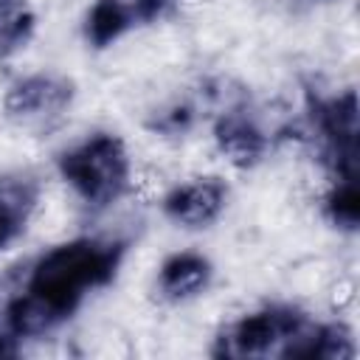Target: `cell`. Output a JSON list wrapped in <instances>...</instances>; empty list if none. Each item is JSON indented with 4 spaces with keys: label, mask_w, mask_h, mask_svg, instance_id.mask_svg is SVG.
Returning <instances> with one entry per match:
<instances>
[{
    "label": "cell",
    "mask_w": 360,
    "mask_h": 360,
    "mask_svg": "<svg viewBox=\"0 0 360 360\" xmlns=\"http://www.w3.org/2000/svg\"><path fill=\"white\" fill-rule=\"evenodd\" d=\"M59 172L87 205L104 208L124 194L129 183V158L121 138L98 132L68 149L59 158Z\"/></svg>",
    "instance_id": "7a4b0ae2"
},
{
    "label": "cell",
    "mask_w": 360,
    "mask_h": 360,
    "mask_svg": "<svg viewBox=\"0 0 360 360\" xmlns=\"http://www.w3.org/2000/svg\"><path fill=\"white\" fill-rule=\"evenodd\" d=\"M354 354V340L343 323H307L284 349L281 357L292 360H340Z\"/></svg>",
    "instance_id": "30bf717a"
},
{
    "label": "cell",
    "mask_w": 360,
    "mask_h": 360,
    "mask_svg": "<svg viewBox=\"0 0 360 360\" xmlns=\"http://www.w3.org/2000/svg\"><path fill=\"white\" fill-rule=\"evenodd\" d=\"M208 278H211V264L200 253H174L160 264L158 273L160 292L172 301L197 295L200 290H205Z\"/></svg>",
    "instance_id": "8fae6325"
},
{
    "label": "cell",
    "mask_w": 360,
    "mask_h": 360,
    "mask_svg": "<svg viewBox=\"0 0 360 360\" xmlns=\"http://www.w3.org/2000/svg\"><path fill=\"white\" fill-rule=\"evenodd\" d=\"M6 354H14V343H11V338L0 335V357H6Z\"/></svg>",
    "instance_id": "5bb4252c"
},
{
    "label": "cell",
    "mask_w": 360,
    "mask_h": 360,
    "mask_svg": "<svg viewBox=\"0 0 360 360\" xmlns=\"http://www.w3.org/2000/svg\"><path fill=\"white\" fill-rule=\"evenodd\" d=\"M309 323V318L284 304H273L264 309H256L250 315H242L231 326H225L217 338L214 354L217 357H259L278 352Z\"/></svg>",
    "instance_id": "3957f363"
},
{
    "label": "cell",
    "mask_w": 360,
    "mask_h": 360,
    "mask_svg": "<svg viewBox=\"0 0 360 360\" xmlns=\"http://www.w3.org/2000/svg\"><path fill=\"white\" fill-rule=\"evenodd\" d=\"M73 98V84L53 73H34L20 79L6 93V112L17 121H45L62 115Z\"/></svg>",
    "instance_id": "5b68a950"
},
{
    "label": "cell",
    "mask_w": 360,
    "mask_h": 360,
    "mask_svg": "<svg viewBox=\"0 0 360 360\" xmlns=\"http://www.w3.org/2000/svg\"><path fill=\"white\" fill-rule=\"evenodd\" d=\"M39 200V183L31 174L0 177V250H6L28 225Z\"/></svg>",
    "instance_id": "9c48e42d"
},
{
    "label": "cell",
    "mask_w": 360,
    "mask_h": 360,
    "mask_svg": "<svg viewBox=\"0 0 360 360\" xmlns=\"http://www.w3.org/2000/svg\"><path fill=\"white\" fill-rule=\"evenodd\" d=\"M225 197H228L225 183L217 177H205L169 191L163 200V211L177 225L202 228L219 217V211L225 208Z\"/></svg>",
    "instance_id": "52a82bcc"
},
{
    "label": "cell",
    "mask_w": 360,
    "mask_h": 360,
    "mask_svg": "<svg viewBox=\"0 0 360 360\" xmlns=\"http://www.w3.org/2000/svg\"><path fill=\"white\" fill-rule=\"evenodd\" d=\"M34 11L20 0H0V59L17 53L34 37Z\"/></svg>",
    "instance_id": "7c38bea8"
},
{
    "label": "cell",
    "mask_w": 360,
    "mask_h": 360,
    "mask_svg": "<svg viewBox=\"0 0 360 360\" xmlns=\"http://www.w3.org/2000/svg\"><path fill=\"white\" fill-rule=\"evenodd\" d=\"M326 217L332 225L343 231H354L360 222V191H357V177H340L335 180L329 197H326Z\"/></svg>",
    "instance_id": "4fadbf2b"
},
{
    "label": "cell",
    "mask_w": 360,
    "mask_h": 360,
    "mask_svg": "<svg viewBox=\"0 0 360 360\" xmlns=\"http://www.w3.org/2000/svg\"><path fill=\"white\" fill-rule=\"evenodd\" d=\"M312 127L321 138L323 163L340 177H357V93L343 90L338 96H307Z\"/></svg>",
    "instance_id": "277c9868"
},
{
    "label": "cell",
    "mask_w": 360,
    "mask_h": 360,
    "mask_svg": "<svg viewBox=\"0 0 360 360\" xmlns=\"http://www.w3.org/2000/svg\"><path fill=\"white\" fill-rule=\"evenodd\" d=\"M214 138L219 152L233 163V166H253L264 149H267V135L264 129L253 121V115L242 107H233L222 112L214 124Z\"/></svg>",
    "instance_id": "ba28073f"
},
{
    "label": "cell",
    "mask_w": 360,
    "mask_h": 360,
    "mask_svg": "<svg viewBox=\"0 0 360 360\" xmlns=\"http://www.w3.org/2000/svg\"><path fill=\"white\" fill-rule=\"evenodd\" d=\"M121 259L124 242L118 239H73L48 250L6 309L11 335H45L68 321L90 290L112 281Z\"/></svg>",
    "instance_id": "6da1fadb"
},
{
    "label": "cell",
    "mask_w": 360,
    "mask_h": 360,
    "mask_svg": "<svg viewBox=\"0 0 360 360\" xmlns=\"http://www.w3.org/2000/svg\"><path fill=\"white\" fill-rule=\"evenodd\" d=\"M169 0H96L84 20V37L96 48L112 45L127 31L158 20Z\"/></svg>",
    "instance_id": "8992f818"
}]
</instances>
